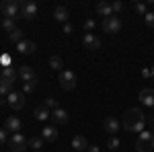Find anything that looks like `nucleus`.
Instances as JSON below:
<instances>
[{"label": "nucleus", "mask_w": 154, "mask_h": 152, "mask_svg": "<svg viewBox=\"0 0 154 152\" xmlns=\"http://www.w3.org/2000/svg\"><path fill=\"white\" fill-rule=\"evenodd\" d=\"M107 148H109V150H117V148H119V140H117V138H111L109 144H107Z\"/></svg>", "instance_id": "obj_31"}, {"label": "nucleus", "mask_w": 154, "mask_h": 152, "mask_svg": "<svg viewBox=\"0 0 154 152\" xmlns=\"http://www.w3.org/2000/svg\"><path fill=\"white\" fill-rule=\"evenodd\" d=\"M146 123H150V126H152V132H154V115L146 117Z\"/></svg>", "instance_id": "obj_36"}, {"label": "nucleus", "mask_w": 154, "mask_h": 152, "mask_svg": "<svg viewBox=\"0 0 154 152\" xmlns=\"http://www.w3.org/2000/svg\"><path fill=\"white\" fill-rule=\"evenodd\" d=\"M103 31H105V33H119V31H121V19L115 17V14L103 19Z\"/></svg>", "instance_id": "obj_6"}, {"label": "nucleus", "mask_w": 154, "mask_h": 152, "mask_svg": "<svg viewBox=\"0 0 154 152\" xmlns=\"http://www.w3.org/2000/svg\"><path fill=\"white\" fill-rule=\"evenodd\" d=\"M43 138H39V136H35V138H31V140H29V146H31V148H33V152L35 150H41V148H43Z\"/></svg>", "instance_id": "obj_24"}, {"label": "nucleus", "mask_w": 154, "mask_h": 152, "mask_svg": "<svg viewBox=\"0 0 154 152\" xmlns=\"http://www.w3.org/2000/svg\"><path fill=\"white\" fill-rule=\"evenodd\" d=\"M144 21H146L148 27H152V29H154V12H146V14H144Z\"/></svg>", "instance_id": "obj_30"}, {"label": "nucleus", "mask_w": 154, "mask_h": 152, "mask_svg": "<svg viewBox=\"0 0 154 152\" xmlns=\"http://www.w3.org/2000/svg\"><path fill=\"white\" fill-rule=\"evenodd\" d=\"M154 148V132H140L138 142H136V150L138 152H152Z\"/></svg>", "instance_id": "obj_3"}, {"label": "nucleus", "mask_w": 154, "mask_h": 152, "mask_svg": "<svg viewBox=\"0 0 154 152\" xmlns=\"http://www.w3.org/2000/svg\"><path fill=\"white\" fill-rule=\"evenodd\" d=\"M8 37H11L12 43H21V41L25 39V37H23V31H21V29H14L12 33H8Z\"/></svg>", "instance_id": "obj_25"}, {"label": "nucleus", "mask_w": 154, "mask_h": 152, "mask_svg": "<svg viewBox=\"0 0 154 152\" xmlns=\"http://www.w3.org/2000/svg\"><path fill=\"white\" fill-rule=\"evenodd\" d=\"M4 129H6V132H12V134H21V132H23V121H21L17 115L6 117V121H4Z\"/></svg>", "instance_id": "obj_8"}, {"label": "nucleus", "mask_w": 154, "mask_h": 152, "mask_svg": "<svg viewBox=\"0 0 154 152\" xmlns=\"http://www.w3.org/2000/svg\"><path fill=\"white\" fill-rule=\"evenodd\" d=\"M37 11H39V6H37L33 0H27V2H23V6H21V17L23 19H27V21H33L37 17Z\"/></svg>", "instance_id": "obj_7"}, {"label": "nucleus", "mask_w": 154, "mask_h": 152, "mask_svg": "<svg viewBox=\"0 0 154 152\" xmlns=\"http://www.w3.org/2000/svg\"><path fill=\"white\" fill-rule=\"evenodd\" d=\"M37 84H39V78H35L31 82H23V93H33L37 88Z\"/></svg>", "instance_id": "obj_27"}, {"label": "nucleus", "mask_w": 154, "mask_h": 152, "mask_svg": "<svg viewBox=\"0 0 154 152\" xmlns=\"http://www.w3.org/2000/svg\"><path fill=\"white\" fill-rule=\"evenodd\" d=\"M68 17H70V12H68V8L66 6H56L54 8V19L58 21V23H68Z\"/></svg>", "instance_id": "obj_15"}, {"label": "nucleus", "mask_w": 154, "mask_h": 152, "mask_svg": "<svg viewBox=\"0 0 154 152\" xmlns=\"http://www.w3.org/2000/svg\"><path fill=\"white\" fill-rule=\"evenodd\" d=\"M134 11L138 12V14H146V4H142V2H134Z\"/></svg>", "instance_id": "obj_29"}, {"label": "nucleus", "mask_w": 154, "mask_h": 152, "mask_svg": "<svg viewBox=\"0 0 154 152\" xmlns=\"http://www.w3.org/2000/svg\"><path fill=\"white\" fill-rule=\"evenodd\" d=\"M111 8H113V14H117V12H121L123 11V4H121V2H111Z\"/></svg>", "instance_id": "obj_32"}, {"label": "nucleus", "mask_w": 154, "mask_h": 152, "mask_svg": "<svg viewBox=\"0 0 154 152\" xmlns=\"http://www.w3.org/2000/svg\"><path fill=\"white\" fill-rule=\"evenodd\" d=\"M84 29H86V33H93V29H95V21H93V19L84 21Z\"/></svg>", "instance_id": "obj_33"}, {"label": "nucleus", "mask_w": 154, "mask_h": 152, "mask_svg": "<svg viewBox=\"0 0 154 152\" xmlns=\"http://www.w3.org/2000/svg\"><path fill=\"white\" fill-rule=\"evenodd\" d=\"M27 144H29V142L25 140L23 134H12L11 140H8V148H11V152H25Z\"/></svg>", "instance_id": "obj_5"}, {"label": "nucleus", "mask_w": 154, "mask_h": 152, "mask_svg": "<svg viewBox=\"0 0 154 152\" xmlns=\"http://www.w3.org/2000/svg\"><path fill=\"white\" fill-rule=\"evenodd\" d=\"M23 2L19 0H2L0 2V12L4 14V19H19Z\"/></svg>", "instance_id": "obj_2"}, {"label": "nucleus", "mask_w": 154, "mask_h": 152, "mask_svg": "<svg viewBox=\"0 0 154 152\" xmlns=\"http://www.w3.org/2000/svg\"><path fill=\"white\" fill-rule=\"evenodd\" d=\"M0 62H2V68L11 66V58H8V56H2V58H0Z\"/></svg>", "instance_id": "obj_35"}, {"label": "nucleus", "mask_w": 154, "mask_h": 152, "mask_svg": "<svg viewBox=\"0 0 154 152\" xmlns=\"http://www.w3.org/2000/svg\"><path fill=\"white\" fill-rule=\"evenodd\" d=\"M103 128H105L107 134H111V136H115L119 129H121V123H119V119L117 117H113V115H107L105 117V121H103Z\"/></svg>", "instance_id": "obj_9"}, {"label": "nucleus", "mask_w": 154, "mask_h": 152, "mask_svg": "<svg viewBox=\"0 0 154 152\" xmlns=\"http://www.w3.org/2000/svg\"><path fill=\"white\" fill-rule=\"evenodd\" d=\"M49 117H51V121H54V123H58V126H64V123H68V111H66V109H62V107L54 109Z\"/></svg>", "instance_id": "obj_11"}, {"label": "nucleus", "mask_w": 154, "mask_h": 152, "mask_svg": "<svg viewBox=\"0 0 154 152\" xmlns=\"http://www.w3.org/2000/svg\"><path fill=\"white\" fill-rule=\"evenodd\" d=\"M60 86H62L64 91L76 88V74L72 70H62L60 72Z\"/></svg>", "instance_id": "obj_4"}, {"label": "nucleus", "mask_w": 154, "mask_h": 152, "mask_svg": "<svg viewBox=\"0 0 154 152\" xmlns=\"http://www.w3.org/2000/svg\"><path fill=\"white\" fill-rule=\"evenodd\" d=\"M82 43H84L86 49H99V47H101V39H99L95 33H84Z\"/></svg>", "instance_id": "obj_12"}, {"label": "nucleus", "mask_w": 154, "mask_h": 152, "mask_svg": "<svg viewBox=\"0 0 154 152\" xmlns=\"http://www.w3.org/2000/svg\"><path fill=\"white\" fill-rule=\"evenodd\" d=\"M19 78H21L23 82H31V80L37 78V74H35V70H33L31 66H21V68H19Z\"/></svg>", "instance_id": "obj_13"}, {"label": "nucleus", "mask_w": 154, "mask_h": 152, "mask_svg": "<svg viewBox=\"0 0 154 152\" xmlns=\"http://www.w3.org/2000/svg\"><path fill=\"white\" fill-rule=\"evenodd\" d=\"M2 29L6 31V33H12L17 27H14V19H2Z\"/></svg>", "instance_id": "obj_26"}, {"label": "nucleus", "mask_w": 154, "mask_h": 152, "mask_svg": "<svg viewBox=\"0 0 154 152\" xmlns=\"http://www.w3.org/2000/svg\"><path fill=\"white\" fill-rule=\"evenodd\" d=\"M140 101L146 107H154V88H142L140 91Z\"/></svg>", "instance_id": "obj_14"}, {"label": "nucleus", "mask_w": 154, "mask_h": 152, "mask_svg": "<svg viewBox=\"0 0 154 152\" xmlns=\"http://www.w3.org/2000/svg\"><path fill=\"white\" fill-rule=\"evenodd\" d=\"M62 66H64V62H62L60 56H51V58H49V68H51V70H60L62 72Z\"/></svg>", "instance_id": "obj_23"}, {"label": "nucleus", "mask_w": 154, "mask_h": 152, "mask_svg": "<svg viewBox=\"0 0 154 152\" xmlns=\"http://www.w3.org/2000/svg\"><path fill=\"white\" fill-rule=\"evenodd\" d=\"M144 126H146V115L138 107H131L128 109V113L123 115V121H121V128L125 132H144Z\"/></svg>", "instance_id": "obj_1"}, {"label": "nucleus", "mask_w": 154, "mask_h": 152, "mask_svg": "<svg viewBox=\"0 0 154 152\" xmlns=\"http://www.w3.org/2000/svg\"><path fill=\"white\" fill-rule=\"evenodd\" d=\"M35 152H41V150H35Z\"/></svg>", "instance_id": "obj_39"}, {"label": "nucleus", "mask_w": 154, "mask_h": 152, "mask_svg": "<svg viewBox=\"0 0 154 152\" xmlns=\"http://www.w3.org/2000/svg\"><path fill=\"white\" fill-rule=\"evenodd\" d=\"M72 148L78 152H84V150H88V142H86L84 136H74L72 138Z\"/></svg>", "instance_id": "obj_17"}, {"label": "nucleus", "mask_w": 154, "mask_h": 152, "mask_svg": "<svg viewBox=\"0 0 154 152\" xmlns=\"http://www.w3.org/2000/svg\"><path fill=\"white\" fill-rule=\"evenodd\" d=\"M6 144V129L4 128H0V148Z\"/></svg>", "instance_id": "obj_34"}, {"label": "nucleus", "mask_w": 154, "mask_h": 152, "mask_svg": "<svg viewBox=\"0 0 154 152\" xmlns=\"http://www.w3.org/2000/svg\"><path fill=\"white\" fill-rule=\"evenodd\" d=\"M41 138H43L45 142H56L58 132H56V128H54V126H48V128H43V132H41Z\"/></svg>", "instance_id": "obj_19"}, {"label": "nucleus", "mask_w": 154, "mask_h": 152, "mask_svg": "<svg viewBox=\"0 0 154 152\" xmlns=\"http://www.w3.org/2000/svg\"><path fill=\"white\" fill-rule=\"evenodd\" d=\"M2 78H4V80L14 82L17 78H19V70H14L12 66H6V68H2Z\"/></svg>", "instance_id": "obj_20"}, {"label": "nucleus", "mask_w": 154, "mask_h": 152, "mask_svg": "<svg viewBox=\"0 0 154 152\" xmlns=\"http://www.w3.org/2000/svg\"><path fill=\"white\" fill-rule=\"evenodd\" d=\"M64 33H72V25H70V23L64 25Z\"/></svg>", "instance_id": "obj_37"}, {"label": "nucleus", "mask_w": 154, "mask_h": 152, "mask_svg": "<svg viewBox=\"0 0 154 152\" xmlns=\"http://www.w3.org/2000/svg\"><path fill=\"white\" fill-rule=\"evenodd\" d=\"M49 115H51V113H49V109H48L45 105L35 107V119H37V121H45Z\"/></svg>", "instance_id": "obj_21"}, {"label": "nucleus", "mask_w": 154, "mask_h": 152, "mask_svg": "<svg viewBox=\"0 0 154 152\" xmlns=\"http://www.w3.org/2000/svg\"><path fill=\"white\" fill-rule=\"evenodd\" d=\"M11 93H12V82L4 80V78L0 76V95H2V97H8Z\"/></svg>", "instance_id": "obj_22"}, {"label": "nucleus", "mask_w": 154, "mask_h": 152, "mask_svg": "<svg viewBox=\"0 0 154 152\" xmlns=\"http://www.w3.org/2000/svg\"><path fill=\"white\" fill-rule=\"evenodd\" d=\"M97 12L103 17V19H107V17H113V8H111V2H99L97 4Z\"/></svg>", "instance_id": "obj_18"}, {"label": "nucleus", "mask_w": 154, "mask_h": 152, "mask_svg": "<svg viewBox=\"0 0 154 152\" xmlns=\"http://www.w3.org/2000/svg\"><path fill=\"white\" fill-rule=\"evenodd\" d=\"M88 152H99V146H95V144H93V146H88Z\"/></svg>", "instance_id": "obj_38"}, {"label": "nucleus", "mask_w": 154, "mask_h": 152, "mask_svg": "<svg viewBox=\"0 0 154 152\" xmlns=\"http://www.w3.org/2000/svg\"><path fill=\"white\" fill-rule=\"evenodd\" d=\"M6 103H8L12 109H23V107H25V97H23V93L12 91V93L6 97Z\"/></svg>", "instance_id": "obj_10"}, {"label": "nucleus", "mask_w": 154, "mask_h": 152, "mask_svg": "<svg viewBox=\"0 0 154 152\" xmlns=\"http://www.w3.org/2000/svg\"><path fill=\"white\" fill-rule=\"evenodd\" d=\"M43 105L48 107V109H51V111H54V109H58V99H54V97H48V99H45V101H43Z\"/></svg>", "instance_id": "obj_28"}, {"label": "nucleus", "mask_w": 154, "mask_h": 152, "mask_svg": "<svg viewBox=\"0 0 154 152\" xmlns=\"http://www.w3.org/2000/svg\"><path fill=\"white\" fill-rule=\"evenodd\" d=\"M17 49H19V54H25V56H29V54H33L37 47L33 41H29V39H23L21 43H17Z\"/></svg>", "instance_id": "obj_16"}]
</instances>
